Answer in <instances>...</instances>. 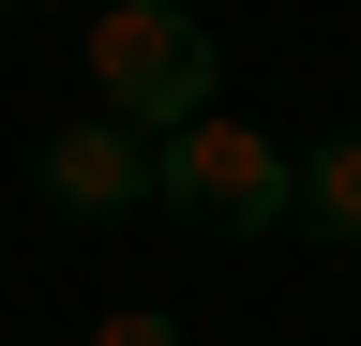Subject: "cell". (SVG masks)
Masks as SVG:
<instances>
[{"label": "cell", "instance_id": "3", "mask_svg": "<svg viewBox=\"0 0 361 346\" xmlns=\"http://www.w3.org/2000/svg\"><path fill=\"white\" fill-rule=\"evenodd\" d=\"M30 196L61 211V226H135V211H151V136H121L106 106H75L61 136L30 151Z\"/></svg>", "mask_w": 361, "mask_h": 346}, {"label": "cell", "instance_id": "5", "mask_svg": "<svg viewBox=\"0 0 361 346\" xmlns=\"http://www.w3.org/2000/svg\"><path fill=\"white\" fill-rule=\"evenodd\" d=\"M90 346H180V316L166 301H121V316H90Z\"/></svg>", "mask_w": 361, "mask_h": 346}, {"label": "cell", "instance_id": "6", "mask_svg": "<svg viewBox=\"0 0 361 346\" xmlns=\"http://www.w3.org/2000/svg\"><path fill=\"white\" fill-rule=\"evenodd\" d=\"M90 16H121V0H90Z\"/></svg>", "mask_w": 361, "mask_h": 346}, {"label": "cell", "instance_id": "2", "mask_svg": "<svg viewBox=\"0 0 361 346\" xmlns=\"http://www.w3.org/2000/svg\"><path fill=\"white\" fill-rule=\"evenodd\" d=\"M151 211H180L196 241H286L301 226V151L256 121H196L151 151Z\"/></svg>", "mask_w": 361, "mask_h": 346}, {"label": "cell", "instance_id": "7", "mask_svg": "<svg viewBox=\"0 0 361 346\" xmlns=\"http://www.w3.org/2000/svg\"><path fill=\"white\" fill-rule=\"evenodd\" d=\"M0 16H30V0H0Z\"/></svg>", "mask_w": 361, "mask_h": 346}, {"label": "cell", "instance_id": "1", "mask_svg": "<svg viewBox=\"0 0 361 346\" xmlns=\"http://www.w3.org/2000/svg\"><path fill=\"white\" fill-rule=\"evenodd\" d=\"M90 46V106L121 121V136H196V121H226V46L196 16H180V0H121V16H90L75 30Z\"/></svg>", "mask_w": 361, "mask_h": 346}, {"label": "cell", "instance_id": "4", "mask_svg": "<svg viewBox=\"0 0 361 346\" xmlns=\"http://www.w3.org/2000/svg\"><path fill=\"white\" fill-rule=\"evenodd\" d=\"M301 241L361 256V121H331V136H301Z\"/></svg>", "mask_w": 361, "mask_h": 346}]
</instances>
